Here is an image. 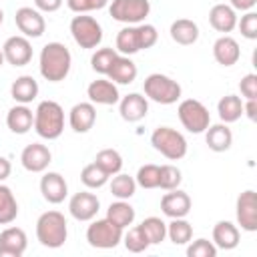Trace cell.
<instances>
[{
  "instance_id": "f546056e",
  "label": "cell",
  "mask_w": 257,
  "mask_h": 257,
  "mask_svg": "<svg viewBox=\"0 0 257 257\" xmlns=\"http://www.w3.org/2000/svg\"><path fill=\"white\" fill-rule=\"evenodd\" d=\"M106 219L112 221L114 225H118L120 229H124L128 225H133V221H135V207L128 205L126 199H118V201H114V203L108 205Z\"/></svg>"
},
{
  "instance_id": "44dd1931",
  "label": "cell",
  "mask_w": 257,
  "mask_h": 257,
  "mask_svg": "<svg viewBox=\"0 0 257 257\" xmlns=\"http://www.w3.org/2000/svg\"><path fill=\"white\" fill-rule=\"evenodd\" d=\"M96 108L92 102H78L68 112V124L74 133H88L94 126Z\"/></svg>"
},
{
  "instance_id": "7a4b0ae2",
  "label": "cell",
  "mask_w": 257,
  "mask_h": 257,
  "mask_svg": "<svg viewBox=\"0 0 257 257\" xmlns=\"http://www.w3.org/2000/svg\"><path fill=\"white\" fill-rule=\"evenodd\" d=\"M159 40V32L153 24H128L116 34V48L120 54L131 56L141 50H147L155 46Z\"/></svg>"
},
{
  "instance_id": "681fc988",
  "label": "cell",
  "mask_w": 257,
  "mask_h": 257,
  "mask_svg": "<svg viewBox=\"0 0 257 257\" xmlns=\"http://www.w3.org/2000/svg\"><path fill=\"white\" fill-rule=\"evenodd\" d=\"M10 171H12V165L6 157H0V183L6 181L10 177Z\"/></svg>"
},
{
  "instance_id": "484cf974",
  "label": "cell",
  "mask_w": 257,
  "mask_h": 257,
  "mask_svg": "<svg viewBox=\"0 0 257 257\" xmlns=\"http://www.w3.org/2000/svg\"><path fill=\"white\" fill-rule=\"evenodd\" d=\"M6 124L14 135H26L34 126V114L26 104H16L8 110Z\"/></svg>"
},
{
  "instance_id": "6da1fadb",
  "label": "cell",
  "mask_w": 257,
  "mask_h": 257,
  "mask_svg": "<svg viewBox=\"0 0 257 257\" xmlns=\"http://www.w3.org/2000/svg\"><path fill=\"white\" fill-rule=\"evenodd\" d=\"M40 74L48 82H60L68 76L72 66L70 50L62 42H48L40 50Z\"/></svg>"
},
{
  "instance_id": "8fae6325",
  "label": "cell",
  "mask_w": 257,
  "mask_h": 257,
  "mask_svg": "<svg viewBox=\"0 0 257 257\" xmlns=\"http://www.w3.org/2000/svg\"><path fill=\"white\" fill-rule=\"evenodd\" d=\"M235 217L243 231H257V195L253 189H247L237 197Z\"/></svg>"
},
{
  "instance_id": "277c9868",
  "label": "cell",
  "mask_w": 257,
  "mask_h": 257,
  "mask_svg": "<svg viewBox=\"0 0 257 257\" xmlns=\"http://www.w3.org/2000/svg\"><path fill=\"white\" fill-rule=\"evenodd\" d=\"M68 237V225L60 211H46L36 221V239L42 247L58 249Z\"/></svg>"
},
{
  "instance_id": "5b68a950",
  "label": "cell",
  "mask_w": 257,
  "mask_h": 257,
  "mask_svg": "<svg viewBox=\"0 0 257 257\" xmlns=\"http://www.w3.org/2000/svg\"><path fill=\"white\" fill-rule=\"evenodd\" d=\"M145 96L159 104H175L181 98V84L161 72H153L143 82Z\"/></svg>"
},
{
  "instance_id": "30bf717a",
  "label": "cell",
  "mask_w": 257,
  "mask_h": 257,
  "mask_svg": "<svg viewBox=\"0 0 257 257\" xmlns=\"http://www.w3.org/2000/svg\"><path fill=\"white\" fill-rule=\"evenodd\" d=\"M151 12L149 0H110L108 14L122 24H141Z\"/></svg>"
},
{
  "instance_id": "9a60e30c",
  "label": "cell",
  "mask_w": 257,
  "mask_h": 257,
  "mask_svg": "<svg viewBox=\"0 0 257 257\" xmlns=\"http://www.w3.org/2000/svg\"><path fill=\"white\" fill-rule=\"evenodd\" d=\"M4 60L12 66H26L32 60V44L26 36H10L4 46Z\"/></svg>"
},
{
  "instance_id": "83f0119b",
  "label": "cell",
  "mask_w": 257,
  "mask_h": 257,
  "mask_svg": "<svg viewBox=\"0 0 257 257\" xmlns=\"http://www.w3.org/2000/svg\"><path fill=\"white\" fill-rule=\"evenodd\" d=\"M171 38L181 46H191L199 40V26L189 18H179L171 24Z\"/></svg>"
},
{
  "instance_id": "816d5d0a",
  "label": "cell",
  "mask_w": 257,
  "mask_h": 257,
  "mask_svg": "<svg viewBox=\"0 0 257 257\" xmlns=\"http://www.w3.org/2000/svg\"><path fill=\"white\" fill-rule=\"evenodd\" d=\"M4 22V12H2V8H0V24Z\"/></svg>"
},
{
  "instance_id": "e0dca14e",
  "label": "cell",
  "mask_w": 257,
  "mask_h": 257,
  "mask_svg": "<svg viewBox=\"0 0 257 257\" xmlns=\"http://www.w3.org/2000/svg\"><path fill=\"white\" fill-rule=\"evenodd\" d=\"M40 193L44 197V201L52 203V205H58L66 199L68 195V185L64 181V177L60 173H54V171H48L42 175L40 179Z\"/></svg>"
},
{
  "instance_id": "7dc6e473",
  "label": "cell",
  "mask_w": 257,
  "mask_h": 257,
  "mask_svg": "<svg viewBox=\"0 0 257 257\" xmlns=\"http://www.w3.org/2000/svg\"><path fill=\"white\" fill-rule=\"evenodd\" d=\"M243 114H247L249 120H257V98H247V102H243Z\"/></svg>"
},
{
  "instance_id": "bcb514c9",
  "label": "cell",
  "mask_w": 257,
  "mask_h": 257,
  "mask_svg": "<svg viewBox=\"0 0 257 257\" xmlns=\"http://www.w3.org/2000/svg\"><path fill=\"white\" fill-rule=\"evenodd\" d=\"M34 6L40 12H56L62 6V0H34Z\"/></svg>"
},
{
  "instance_id": "cb8c5ba5",
  "label": "cell",
  "mask_w": 257,
  "mask_h": 257,
  "mask_svg": "<svg viewBox=\"0 0 257 257\" xmlns=\"http://www.w3.org/2000/svg\"><path fill=\"white\" fill-rule=\"evenodd\" d=\"M205 141H207V147L215 153H225L231 149L233 145V133L231 128L225 124V122H219V124H209L207 131H205Z\"/></svg>"
},
{
  "instance_id": "4316f807",
  "label": "cell",
  "mask_w": 257,
  "mask_h": 257,
  "mask_svg": "<svg viewBox=\"0 0 257 257\" xmlns=\"http://www.w3.org/2000/svg\"><path fill=\"white\" fill-rule=\"evenodd\" d=\"M239 229L237 225H233L231 221H219L215 227H213V243L217 249H235L239 245Z\"/></svg>"
},
{
  "instance_id": "e575fe53",
  "label": "cell",
  "mask_w": 257,
  "mask_h": 257,
  "mask_svg": "<svg viewBox=\"0 0 257 257\" xmlns=\"http://www.w3.org/2000/svg\"><path fill=\"white\" fill-rule=\"evenodd\" d=\"M139 227L143 229V233L151 245H159L167 237V223L161 217H147Z\"/></svg>"
},
{
  "instance_id": "4fadbf2b",
  "label": "cell",
  "mask_w": 257,
  "mask_h": 257,
  "mask_svg": "<svg viewBox=\"0 0 257 257\" xmlns=\"http://www.w3.org/2000/svg\"><path fill=\"white\" fill-rule=\"evenodd\" d=\"M100 209V201L94 193L80 191L74 193L68 201V211L76 221H92Z\"/></svg>"
},
{
  "instance_id": "74e56055",
  "label": "cell",
  "mask_w": 257,
  "mask_h": 257,
  "mask_svg": "<svg viewBox=\"0 0 257 257\" xmlns=\"http://www.w3.org/2000/svg\"><path fill=\"white\" fill-rule=\"evenodd\" d=\"M116 54H118V52H116L114 48H98V50L92 54V58H90L92 70L98 72V74H106V72L110 70L112 60L116 58Z\"/></svg>"
},
{
  "instance_id": "d4e9b609",
  "label": "cell",
  "mask_w": 257,
  "mask_h": 257,
  "mask_svg": "<svg viewBox=\"0 0 257 257\" xmlns=\"http://www.w3.org/2000/svg\"><path fill=\"white\" fill-rule=\"evenodd\" d=\"M209 24L217 32L227 34L237 26V12L229 4H215L209 10Z\"/></svg>"
},
{
  "instance_id": "b9f144b4",
  "label": "cell",
  "mask_w": 257,
  "mask_h": 257,
  "mask_svg": "<svg viewBox=\"0 0 257 257\" xmlns=\"http://www.w3.org/2000/svg\"><path fill=\"white\" fill-rule=\"evenodd\" d=\"M187 255L189 257H215L217 255V247L213 241L209 239H197L187 247Z\"/></svg>"
},
{
  "instance_id": "c3c4849f",
  "label": "cell",
  "mask_w": 257,
  "mask_h": 257,
  "mask_svg": "<svg viewBox=\"0 0 257 257\" xmlns=\"http://www.w3.org/2000/svg\"><path fill=\"white\" fill-rule=\"evenodd\" d=\"M231 4V8L233 10H241V12H249V10H253L255 8V4H257V0H229Z\"/></svg>"
},
{
  "instance_id": "f907efd6",
  "label": "cell",
  "mask_w": 257,
  "mask_h": 257,
  "mask_svg": "<svg viewBox=\"0 0 257 257\" xmlns=\"http://www.w3.org/2000/svg\"><path fill=\"white\" fill-rule=\"evenodd\" d=\"M4 64V52H2V48H0V66Z\"/></svg>"
},
{
  "instance_id": "8d00e7d4",
  "label": "cell",
  "mask_w": 257,
  "mask_h": 257,
  "mask_svg": "<svg viewBox=\"0 0 257 257\" xmlns=\"http://www.w3.org/2000/svg\"><path fill=\"white\" fill-rule=\"evenodd\" d=\"M108 175L96 165V163H90V165H86L82 171H80V181L84 183V187H88V189H100V187H104L106 183H108Z\"/></svg>"
},
{
  "instance_id": "836d02e7",
  "label": "cell",
  "mask_w": 257,
  "mask_h": 257,
  "mask_svg": "<svg viewBox=\"0 0 257 257\" xmlns=\"http://www.w3.org/2000/svg\"><path fill=\"white\" fill-rule=\"evenodd\" d=\"M94 163H96L108 177L120 173V169H122V157H120V153L114 151V149H102V151H98L96 157H94Z\"/></svg>"
},
{
  "instance_id": "1f68e13d",
  "label": "cell",
  "mask_w": 257,
  "mask_h": 257,
  "mask_svg": "<svg viewBox=\"0 0 257 257\" xmlns=\"http://www.w3.org/2000/svg\"><path fill=\"white\" fill-rule=\"evenodd\" d=\"M18 217V203L10 187L0 183V225H10Z\"/></svg>"
},
{
  "instance_id": "2e32d148",
  "label": "cell",
  "mask_w": 257,
  "mask_h": 257,
  "mask_svg": "<svg viewBox=\"0 0 257 257\" xmlns=\"http://www.w3.org/2000/svg\"><path fill=\"white\" fill-rule=\"evenodd\" d=\"M28 247V237L20 227H8L0 233V257H22Z\"/></svg>"
},
{
  "instance_id": "ba28073f",
  "label": "cell",
  "mask_w": 257,
  "mask_h": 257,
  "mask_svg": "<svg viewBox=\"0 0 257 257\" xmlns=\"http://www.w3.org/2000/svg\"><path fill=\"white\" fill-rule=\"evenodd\" d=\"M86 241L90 247L96 249H114L122 241V229L112 221H108L106 217L96 219L86 229Z\"/></svg>"
},
{
  "instance_id": "52a82bcc",
  "label": "cell",
  "mask_w": 257,
  "mask_h": 257,
  "mask_svg": "<svg viewBox=\"0 0 257 257\" xmlns=\"http://www.w3.org/2000/svg\"><path fill=\"white\" fill-rule=\"evenodd\" d=\"M177 114H179V120L181 124L189 131V133H205L207 126L211 124V114L207 110V106L197 100V98H185L179 102V108H177Z\"/></svg>"
},
{
  "instance_id": "603a6c76",
  "label": "cell",
  "mask_w": 257,
  "mask_h": 257,
  "mask_svg": "<svg viewBox=\"0 0 257 257\" xmlns=\"http://www.w3.org/2000/svg\"><path fill=\"white\" fill-rule=\"evenodd\" d=\"M137 74H139L137 64L124 54H116V58L112 60L110 70L106 72V76L116 84H131L137 78Z\"/></svg>"
},
{
  "instance_id": "5bb4252c",
  "label": "cell",
  "mask_w": 257,
  "mask_h": 257,
  "mask_svg": "<svg viewBox=\"0 0 257 257\" xmlns=\"http://www.w3.org/2000/svg\"><path fill=\"white\" fill-rule=\"evenodd\" d=\"M50 161H52V153L42 143L26 145L22 149V153H20V163L30 173H42V171H46L48 165H50Z\"/></svg>"
},
{
  "instance_id": "ee69618b",
  "label": "cell",
  "mask_w": 257,
  "mask_h": 257,
  "mask_svg": "<svg viewBox=\"0 0 257 257\" xmlns=\"http://www.w3.org/2000/svg\"><path fill=\"white\" fill-rule=\"evenodd\" d=\"M108 2L110 0H66V6L76 14H84V12H92V10L104 8Z\"/></svg>"
},
{
  "instance_id": "f35d334b",
  "label": "cell",
  "mask_w": 257,
  "mask_h": 257,
  "mask_svg": "<svg viewBox=\"0 0 257 257\" xmlns=\"http://www.w3.org/2000/svg\"><path fill=\"white\" fill-rule=\"evenodd\" d=\"M122 241H124L126 251H131V253H143V251H147L149 245H151L139 225H137V227H131L128 233L122 235Z\"/></svg>"
},
{
  "instance_id": "d6986e66",
  "label": "cell",
  "mask_w": 257,
  "mask_h": 257,
  "mask_svg": "<svg viewBox=\"0 0 257 257\" xmlns=\"http://www.w3.org/2000/svg\"><path fill=\"white\" fill-rule=\"evenodd\" d=\"M118 112L122 116V120L126 122H139L141 118L147 116L149 112V102L143 94L139 92H131L126 96H122L118 100Z\"/></svg>"
},
{
  "instance_id": "7c38bea8",
  "label": "cell",
  "mask_w": 257,
  "mask_h": 257,
  "mask_svg": "<svg viewBox=\"0 0 257 257\" xmlns=\"http://www.w3.org/2000/svg\"><path fill=\"white\" fill-rule=\"evenodd\" d=\"M14 22L18 26V30L22 32V36H26V38H40L46 30L44 16L40 14V10L30 8V6L18 8L14 14Z\"/></svg>"
},
{
  "instance_id": "7bdbcfd3",
  "label": "cell",
  "mask_w": 257,
  "mask_h": 257,
  "mask_svg": "<svg viewBox=\"0 0 257 257\" xmlns=\"http://www.w3.org/2000/svg\"><path fill=\"white\" fill-rule=\"evenodd\" d=\"M237 26L241 30V34L247 38V40H255L257 38V14L253 10L245 12L241 16V20H237Z\"/></svg>"
},
{
  "instance_id": "f6af8a7d",
  "label": "cell",
  "mask_w": 257,
  "mask_h": 257,
  "mask_svg": "<svg viewBox=\"0 0 257 257\" xmlns=\"http://www.w3.org/2000/svg\"><path fill=\"white\" fill-rule=\"evenodd\" d=\"M239 90L245 98H257V74L253 72L245 74L239 82Z\"/></svg>"
},
{
  "instance_id": "4dcf8cb0",
  "label": "cell",
  "mask_w": 257,
  "mask_h": 257,
  "mask_svg": "<svg viewBox=\"0 0 257 257\" xmlns=\"http://www.w3.org/2000/svg\"><path fill=\"white\" fill-rule=\"evenodd\" d=\"M217 112H219L221 122H225V124L235 122L243 114V100L237 94H227L217 102Z\"/></svg>"
},
{
  "instance_id": "9c48e42d",
  "label": "cell",
  "mask_w": 257,
  "mask_h": 257,
  "mask_svg": "<svg viewBox=\"0 0 257 257\" xmlns=\"http://www.w3.org/2000/svg\"><path fill=\"white\" fill-rule=\"evenodd\" d=\"M70 34L80 48H96L102 42V26L92 16L78 14L70 20Z\"/></svg>"
},
{
  "instance_id": "60d3db41",
  "label": "cell",
  "mask_w": 257,
  "mask_h": 257,
  "mask_svg": "<svg viewBox=\"0 0 257 257\" xmlns=\"http://www.w3.org/2000/svg\"><path fill=\"white\" fill-rule=\"evenodd\" d=\"M135 181L143 189H157L159 187V165H143L137 171Z\"/></svg>"
},
{
  "instance_id": "7402d4cb",
  "label": "cell",
  "mask_w": 257,
  "mask_h": 257,
  "mask_svg": "<svg viewBox=\"0 0 257 257\" xmlns=\"http://www.w3.org/2000/svg\"><path fill=\"white\" fill-rule=\"evenodd\" d=\"M213 56L215 60L221 64V66H233L239 62L241 58V48H239V42L227 34H223L221 38L215 40L213 44Z\"/></svg>"
},
{
  "instance_id": "d590c367",
  "label": "cell",
  "mask_w": 257,
  "mask_h": 257,
  "mask_svg": "<svg viewBox=\"0 0 257 257\" xmlns=\"http://www.w3.org/2000/svg\"><path fill=\"white\" fill-rule=\"evenodd\" d=\"M137 191V181L135 177L131 175H124V173H116L112 175V181H110V193L116 197V199H131Z\"/></svg>"
},
{
  "instance_id": "f1b7e54d",
  "label": "cell",
  "mask_w": 257,
  "mask_h": 257,
  "mask_svg": "<svg viewBox=\"0 0 257 257\" xmlns=\"http://www.w3.org/2000/svg\"><path fill=\"white\" fill-rule=\"evenodd\" d=\"M10 94H12V98H14L18 104H28V102H32V100L38 96V82H36L32 76L22 74V76H18V78L12 82Z\"/></svg>"
},
{
  "instance_id": "3957f363",
  "label": "cell",
  "mask_w": 257,
  "mask_h": 257,
  "mask_svg": "<svg viewBox=\"0 0 257 257\" xmlns=\"http://www.w3.org/2000/svg\"><path fill=\"white\" fill-rule=\"evenodd\" d=\"M34 131L40 139L54 141L64 131V110L56 100H42L34 110Z\"/></svg>"
},
{
  "instance_id": "ac0fdd59",
  "label": "cell",
  "mask_w": 257,
  "mask_h": 257,
  "mask_svg": "<svg viewBox=\"0 0 257 257\" xmlns=\"http://www.w3.org/2000/svg\"><path fill=\"white\" fill-rule=\"evenodd\" d=\"M161 211L171 217V219H179V217H187L191 211V197L185 191L173 189L169 193L163 195L161 199Z\"/></svg>"
},
{
  "instance_id": "ab89813d",
  "label": "cell",
  "mask_w": 257,
  "mask_h": 257,
  "mask_svg": "<svg viewBox=\"0 0 257 257\" xmlns=\"http://www.w3.org/2000/svg\"><path fill=\"white\" fill-rule=\"evenodd\" d=\"M181 181H183L181 171L175 165H163V167H159V187L161 189H165V191L179 189Z\"/></svg>"
},
{
  "instance_id": "ffe728a7",
  "label": "cell",
  "mask_w": 257,
  "mask_h": 257,
  "mask_svg": "<svg viewBox=\"0 0 257 257\" xmlns=\"http://www.w3.org/2000/svg\"><path fill=\"white\" fill-rule=\"evenodd\" d=\"M86 94H88L92 104H116L120 100L116 84L112 80H106V78L92 80L86 88Z\"/></svg>"
},
{
  "instance_id": "8992f818",
  "label": "cell",
  "mask_w": 257,
  "mask_h": 257,
  "mask_svg": "<svg viewBox=\"0 0 257 257\" xmlns=\"http://www.w3.org/2000/svg\"><path fill=\"white\" fill-rule=\"evenodd\" d=\"M151 145L155 151H159L169 161H179L187 155V141L185 137L171 128V126H159L151 135Z\"/></svg>"
},
{
  "instance_id": "d6a6232c",
  "label": "cell",
  "mask_w": 257,
  "mask_h": 257,
  "mask_svg": "<svg viewBox=\"0 0 257 257\" xmlns=\"http://www.w3.org/2000/svg\"><path fill=\"white\" fill-rule=\"evenodd\" d=\"M167 237L171 239V243L175 245H187L193 239V227L185 217L173 219L167 225Z\"/></svg>"
}]
</instances>
